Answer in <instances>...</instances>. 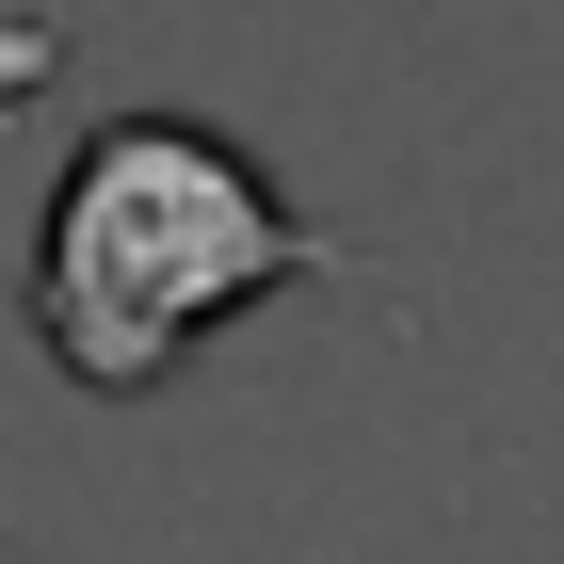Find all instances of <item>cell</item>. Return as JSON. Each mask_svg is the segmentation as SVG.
<instances>
[{"label":"cell","mask_w":564,"mask_h":564,"mask_svg":"<svg viewBox=\"0 0 564 564\" xmlns=\"http://www.w3.org/2000/svg\"><path fill=\"white\" fill-rule=\"evenodd\" d=\"M291 274H323V242L242 145H210L194 113H113L65 162L33 323L82 388H145L177 339H210L242 291H291Z\"/></svg>","instance_id":"1"},{"label":"cell","mask_w":564,"mask_h":564,"mask_svg":"<svg viewBox=\"0 0 564 564\" xmlns=\"http://www.w3.org/2000/svg\"><path fill=\"white\" fill-rule=\"evenodd\" d=\"M0 82H48V33H0Z\"/></svg>","instance_id":"2"}]
</instances>
